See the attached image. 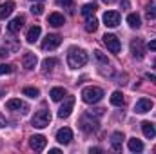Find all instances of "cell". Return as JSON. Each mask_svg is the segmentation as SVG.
I'll list each match as a JSON object with an SVG mask.
<instances>
[{"label": "cell", "instance_id": "5", "mask_svg": "<svg viewBox=\"0 0 156 154\" xmlns=\"http://www.w3.org/2000/svg\"><path fill=\"white\" fill-rule=\"evenodd\" d=\"M102 38H104V44L107 45V49H109L111 53H120L122 45H120V40H118L115 35H111V33H105Z\"/></svg>", "mask_w": 156, "mask_h": 154}, {"label": "cell", "instance_id": "8", "mask_svg": "<svg viewBox=\"0 0 156 154\" xmlns=\"http://www.w3.org/2000/svg\"><path fill=\"white\" fill-rule=\"evenodd\" d=\"M45 145H47V140H45V136H42V134H35V136L29 138V147H31L33 151H44Z\"/></svg>", "mask_w": 156, "mask_h": 154}, {"label": "cell", "instance_id": "38", "mask_svg": "<svg viewBox=\"0 0 156 154\" xmlns=\"http://www.w3.org/2000/svg\"><path fill=\"white\" fill-rule=\"evenodd\" d=\"M147 47H149L151 51H156V38H154V40H151V42L147 44Z\"/></svg>", "mask_w": 156, "mask_h": 154}, {"label": "cell", "instance_id": "26", "mask_svg": "<svg viewBox=\"0 0 156 154\" xmlns=\"http://www.w3.org/2000/svg\"><path fill=\"white\" fill-rule=\"evenodd\" d=\"M145 16L149 20H154L156 18V0H151L147 4V9H145Z\"/></svg>", "mask_w": 156, "mask_h": 154}, {"label": "cell", "instance_id": "2", "mask_svg": "<svg viewBox=\"0 0 156 154\" xmlns=\"http://www.w3.org/2000/svg\"><path fill=\"white\" fill-rule=\"evenodd\" d=\"M104 98V91L100 87H85L82 91V100L85 103H98Z\"/></svg>", "mask_w": 156, "mask_h": 154}, {"label": "cell", "instance_id": "17", "mask_svg": "<svg viewBox=\"0 0 156 154\" xmlns=\"http://www.w3.org/2000/svg\"><path fill=\"white\" fill-rule=\"evenodd\" d=\"M47 22H49V26H53V27H60V26L66 24V18H64V15H60V13H51L49 18H47Z\"/></svg>", "mask_w": 156, "mask_h": 154}, {"label": "cell", "instance_id": "33", "mask_svg": "<svg viewBox=\"0 0 156 154\" xmlns=\"http://www.w3.org/2000/svg\"><path fill=\"white\" fill-rule=\"evenodd\" d=\"M94 56H96V60H100L102 64H105V65L109 64V60H107V56H104V53H102V51H98V49H96V51H94Z\"/></svg>", "mask_w": 156, "mask_h": 154}, {"label": "cell", "instance_id": "1", "mask_svg": "<svg viewBox=\"0 0 156 154\" xmlns=\"http://www.w3.org/2000/svg\"><path fill=\"white\" fill-rule=\"evenodd\" d=\"M67 64L71 69H78V67H83L87 64V53L83 49H78V47H71L69 53H67Z\"/></svg>", "mask_w": 156, "mask_h": 154}, {"label": "cell", "instance_id": "37", "mask_svg": "<svg viewBox=\"0 0 156 154\" xmlns=\"http://www.w3.org/2000/svg\"><path fill=\"white\" fill-rule=\"evenodd\" d=\"M145 78H147V80H151V82L156 85V75H153V73H147V75H145Z\"/></svg>", "mask_w": 156, "mask_h": 154}, {"label": "cell", "instance_id": "32", "mask_svg": "<svg viewBox=\"0 0 156 154\" xmlns=\"http://www.w3.org/2000/svg\"><path fill=\"white\" fill-rule=\"evenodd\" d=\"M31 13H33V15H37V16H40V15L44 13V5H42V4H33Z\"/></svg>", "mask_w": 156, "mask_h": 154}, {"label": "cell", "instance_id": "43", "mask_svg": "<svg viewBox=\"0 0 156 154\" xmlns=\"http://www.w3.org/2000/svg\"><path fill=\"white\" fill-rule=\"evenodd\" d=\"M33 2H35V0H33ZM38 2H44V0H38Z\"/></svg>", "mask_w": 156, "mask_h": 154}, {"label": "cell", "instance_id": "20", "mask_svg": "<svg viewBox=\"0 0 156 154\" xmlns=\"http://www.w3.org/2000/svg\"><path fill=\"white\" fill-rule=\"evenodd\" d=\"M127 147H129L131 152H142V151H144V143H142L138 138H129Z\"/></svg>", "mask_w": 156, "mask_h": 154}, {"label": "cell", "instance_id": "40", "mask_svg": "<svg viewBox=\"0 0 156 154\" xmlns=\"http://www.w3.org/2000/svg\"><path fill=\"white\" fill-rule=\"evenodd\" d=\"M0 127H5V120H4V116H0Z\"/></svg>", "mask_w": 156, "mask_h": 154}, {"label": "cell", "instance_id": "3", "mask_svg": "<svg viewBox=\"0 0 156 154\" xmlns=\"http://www.w3.org/2000/svg\"><path fill=\"white\" fill-rule=\"evenodd\" d=\"M31 123H33V127H37V129H44V127H47V125L51 123V113L45 111V109L37 111L35 116H33V120H31Z\"/></svg>", "mask_w": 156, "mask_h": 154}, {"label": "cell", "instance_id": "28", "mask_svg": "<svg viewBox=\"0 0 156 154\" xmlns=\"http://www.w3.org/2000/svg\"><path fill=\"white\" fill-rule=\"evenodd\" d=\"M55 65H58L56 58H45L44 60V71H51V69H55Z\"/></svg>", "mask_w": 156, "mask_h": 154}, {"label": "cell", "instance_id": "15", "mask_svg": "<svg viewBox=\"0 0 156 154\" xmlns=\"http://www.w3.org/2000/svg\"><path fill=\"white\" fill-rule=\"evenodd\" d=\"M22 26H24V16L18 15L16 18H13V20L7 24V31H9V33H18V31L22 29Z\"/></svg>", "mask_w": 156, "mask_h": 154}, {"label": "cell", "instance_id": "21", "mask_svg": "<svg viewBox=\"0 0 156 154\" xmlns=\"http://www.w3.org/2000/svg\"><path fill=\"white\" fill-rule=\"evenodd\" d=\"M15 9V2H4L0 4V18H7Z\"/></svg>", "mask_w": 156, "mask_h": 154}, {"label": "cell", "instance_id": "7", "mask_svg": "<svg viewBox=\"0 0 156 154\" xmlns=\"http://www.w3.org/2000/svg\"><path fill=\"white\" fill-rule=\"evenodd\" d=\"M80 127H82V131H85V132H94V131L98 129V121L93 120V116L85 114L80 120Z\"/></svg>", "mask_w": 156, "mask_h": 154}, {"label": "cell", "instance_id": "10", "mask_svg": "<svg viewBox=\"0 0 156 154\" xmlns=\"http://www.w3.org/2000/svg\"><path fill=\"white\" fill-rule=\"evenodd\" d=\"M151 109H153V100H149V98H140L134 105V113H138V114L149 113Z\"/></svg>", "mask_w": 156, "mask_h": 154}, {"label": "cell", "instance_id": "27", "mask_svg": "<svg viewBox=\"0 0 156 154\" xmlns=\"http://www.w3.org/2000/svg\"><path fill=\"white\" fill-rule=\"evenodd\" d=\"M96 9H98L96 4H85V5L82 7V15H83V16H93Z\"/></svg>", "mask_w": 156, "mask_h": 154}, {"label": "cell", "instance_id": "31", "mask_svg": "<svg viewBox=\"0 0 156 154\" xmlns=\"http://www.w3.org/2000/svg\"><path fill=\"white\" fill-rule=\"evenodd\" d=\"M9 73H13V65H9V64H0V76H2V75H9Z\"/></svg>", "mask_w": 156, "mask_h": 154}, {"label": "cell", "instance_id": "29", "mask_svg": "<svg viewBox=\"0 0 156 154\" xmlns=\"http://www.w3.org/2000/svg\"><path fill=\"white\" fill-rule=\"evenodd\" d=\"M5 47L9 49V53H16L20 49V44L16 40H9V42H5Z\"/></svg>", "mask_w": 156, "mask_h": 154}, {"label": "cell", "instance_id": "24", "mask_svg": "<svg viewBox=\"0 0 156 154\" xmlns=\"http://www.w3.org/2000/svg\"><path fill=\"white\" fill-rule=\"evenodd\" d=\"M111 103H113V105H116V107L125 105V98H123V94H122L120 91H115V93L111 94Z\"/></svg>", "mask_w": 156, "mask_h": 154}, {"label": "cell", "instance_id": "41", "mask_svg": "<svg viewBox=\"0 0 156 154\" xmlns=\"http://www.w3.org/2000/svg\"><path fill=\"white\" fill-rule=\"evenodd\" d=\"M89 152H91V154H93V152H102V149H98V147H94V149H91Z\"/></svg>", "mask_w": 156, "mask_h": 154}, {"label": "cell", "instance_id": "12", "mask_svg": "<svg viewBox=\"0 0 156 154\" xmlns=\"http://www.w3.org/2000/svg\"><path fill=\"white\" fill-rule=\"evenodd\" d=\"M5 107L9 109V111H20V113H27L29 111V107L22 102V100H18V98H13V100H7V103H5Z\"/></svg>", "mask_w": 156, "mask_h": 154}, {"label": "cell", "instance_id": "39", "mask_svg": "<svg viewBox=\"0 0 156 154\" xmlns=\"http://www.w3.org/2000/svg\"><path fill=\"white\" fill-rule=\"evenodd\" d=\"M49 152L51 154H60V149H49Z\"/></svg>", "mask_w": 156, "mask_h": 154}, {"label": "cell", "instance_id": "14", "mask_svg": "<svg viewBox=\"0 0 156 154\" xmlns=\"http://www.w3.org/2000/svg\"><path fill=\"white\" fill-rule=\"evenodd\" d=\"M37 64H38V58H37V54H33V53H26V54L22 56V65H24L27 71L35 69V67H37Z\"/></svg>", "mask_w": 156, "mask_h": 154}, {"label": "cell", "instance_id": "4", "mask_svg": "<svg viewBox=\"0 0 156 154\" xmlns=\"http://www.w3.org/2000/svg\"><path fill=\"white\" fill-rule=\"evenodd\" d=\"M131 53H133V56L136 58V60H142L144 56H145V44H144V40L142 38H136L131 42Z\"/></svg>", "mask_w": 156, "mask_h": 154}, {"label": "cell", "instance_id": "35", "mask_svg": "<svg viewBox=\"0 0 156 154\" xmlns=\"http://www.w3.org/2000/svg\"><path fill=\"white\" fill-rule=\"evenodd\" d=\"M56 4L64 5V7H69V5H73V0H56Z\"/></svg>", "mask_w": 156, "mask_h": 154}, {"label": "cell", "instance_id": "42", "mask_svg": "<svg viewBox=\"0 0 156 154\" xmlns=\"http://www.w3.org/2000/svg\"><path fill=\"white\" fill-rule=\"evenodd\" d=\"M104 2H107V4H111V2H115V0H104Z\"/></svg>", "mask_w": 156, "mask_h": 154}, {"label": "cell", "instance_id": "36", "mask_svg": "<svg viewBox=\"0 0 156 154\" xmlns=\"http://www.w3.org/2000/svg\"><path fill=\"white\" fill-rule=\"evenodd\" d=\"M7 54H11V53H9V49H7V47H5V45H4V47H2V49H0V58H5V56H7Z\"/></svg>", "mask_w": 156, "mask_h": 154}, {"label": "cell", "instance_id": "44", "mask_svg": "<svg viewBox=\"0 0 156 154\" xmlns=\"http://www.w3.org/2000/svg\"><path fill=\"white\" fill-rule=\"evenodd\" d=\"M154 67H156V60H154Z\"/></svg>", "mask_w": 156, "mask_h": 154}, {"label": "cell", "instance_id": "18", "mask_svg": "<svg viewBox=\"0 0 156 154\" xmlns=\"http://www.w3.org/2000/svg\"><path fill=\"white\" fill-rule=\"evenodd\" d=\"M142 131H144V136L149 138V140H153L156 136V129L151 121H142Z\"/></svg>", "mask_w": 156, "mask_h": 154}, {"label": "cell", "instance_id": "19", "mask_svg": "<svg viewBox=\"0 0 156 154\" xmlns=\"http://www.w3.org/2000/svg\"><path fill=\"white\" fill-rule=\"evenodd\" d=\"M66 94H67V93H66L64 87H55V89H51V93H49V96H51L53 102H60V100H64Z\"/></svg>", "mask_w": 156, "mask_h": 154}, {"label": "cell", "instance_id": "25", "mask_svg": "<svg viewBox=\"0 0 156 154\" xmlns=\"http://www.w3.org/2000/svg\"><path fill=\"white\" fill-rule=\"evenodd\" d=\"M96 29H98V20L94 16H87V20H85V31L87 33H94Z\"/></svg>", "mask_w": 156, "mask_h": 154}, {"label": "cell", "instance_id": "11", "mask_svg": "<svg viewBox=\"0 0 156 154\" xmlns=\"http://www.w3.org/2000/svg\"><path fill=\"white\" fill-rule=\"evenodd\" d=\"M104 24L107 27H116L120 24V13L118 11H105L104 15Z\"/></svg>", "mask_w": 156, "mask_h": 154}, {"label": "cell", "instance_id": "45", "mask_svg": "<svg viewBox=\"0 0 156 154\" xmlns=\"http://www.w3.org/2000/svg\"><path fill=\"white\" fill-rule=\"evenodd\" d=\"M154 152H156V147H154Z\"/></svg>", "mask_w": 156, "mask_h": 154}, {"label": "cell", "instance_id": "34", "mask_svg": "<svg viewBox=\"0 0 156 154\" xmlns=\"http://www.w3.org/2000/svg\"><path fill=\"white\" fill-rule=\"evenodd\" d=\"M87 114H89V116H94V118H100V116L104 114V109H94V111H89Z\"/></svg>", "mask_w": 156, "mask_h": 154}, {"label": "cell", "instance_id": "22", "mask_svg": "<svg viewBox=\"0 0 156 154\" xmlns=\"http://www.w3.org/2000/svg\"><path fill=\"white\" fill-rule=\"evenodd\" d=\"M40 33H42V27H40V26H33V27L27 31V37H26V38H27L29 44H35V42L38 40Z\"/></svg>", "mask_w": 156, "mask_h": 154}, {"label": "cell", "instance_id": "16", "mask_svg": "<svg viewBox=\"0 0 156 154\" xmlns=\"http://www.w3.org/2000/svg\"><path fill=\"white\" fill-rule=\"evenodd\" d=\"M122 143H123V132H113V136H111V147H113V151L120 152L122 151Z\"/></svg>", "mask_w": 156, "mask_h": 154}, {"label": "cell", "instance_id": "9", "mask_svg": "<svg viewBox=\"0 0 156 154\" xmlns=\"http://www.w3.org/2000/svg\"><path fill=\"white\" fill-rule=\"evenodd\" d=\"M71 140H73V131H71L69 127H64V129H60V131L56 132V142H58V143L69 145Z\"/></svg>", "mask_w": 156, "mask_h": 154}, {"label": "cell", "instance_id": "6", "mask_svg": "<svg viewBox=\"0 0 156 154\" xmlns=\"http://www.w3.org/2000/svg\"><path fill=\"white\" fill-rule=\"evenodd\" d=\"M60 44H62V37L60 35H47L44 38V42H42V49L51 51V49H56Z\"/></svg>", "mask_w": 156, "mask_h": 154}, {"label": "cell", "instance_id": "30", "mask_svg": "<svg viewBox=\"0 0 156 154\" xmlns=\"http://www.w3.org/2000/svg\"><path fill=\"white\" fill-rule=\"evenodd\" d=\"M24 94L29 96V98H37V96L40 94V91L37 89V87H26V89H24Z\"/></svg>", "mask_w": 156, "mask_h": 154}, {"label": "cell", "instance_id": "23", "mask_svg": "<svg viewBox=\"0 0 156 154\" xmlns=\"http://www.w3.org/2000/svg\"><path fill=\"white\" fill-rule=\"evenodd\" d=\"M127 24H129L133 29H138V27L142 26V18H140V15H136V13H131V15L127 16Z\"/></svg>", "mask_w": 156, "mask_h": 154}, {"label": "cell", "instance_id": "13", "mask_svg": "<svg viewBox=\"0 0 156 154\" xmlns=\"http://www.w3.org/2000/svg\"><path fill=\"white\" fill-rule=\"evenodd\" d=\"M73 107H75V98H73V96H69V98L62 103V107L58 109V118H67V116L71 114Z\"/></svg>", "mask_w": 156, "mask_h": 154}]
</instances>
